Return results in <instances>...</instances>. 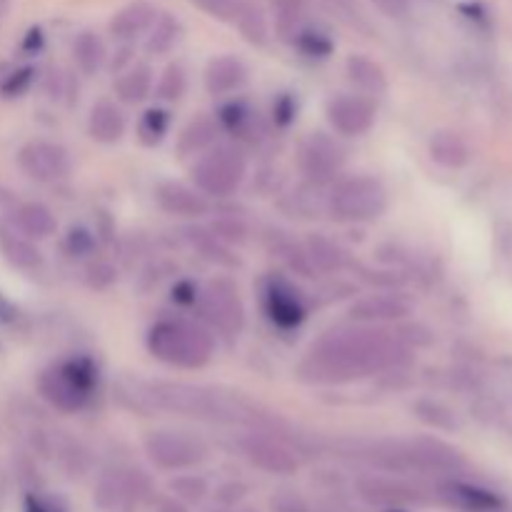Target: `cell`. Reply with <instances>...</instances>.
Masks as SVG:
<instances>
[{
    "instance_id": "1",
    "label": "cell",
    "mask_w": 512,
    "mask_h": 512,
    "mask_svg": "<svg viewBox=\"0 0 512 512\" xmlns=\"http://www.w3.org/2000/svg\"><path fill=\"white\" fill-rule=\"evenodd\" d=\"M403 360V343L388 330H335L313 345L300 365V378L310 383H350L395 368Z\"/></svg>"
},
{
    "instance_id": "2",
    "label": "cell",
    "mask_w": 512,
    "mask_h": 512,
    "mask_svg": "<svg viewBox=\"0 0 512 512\" xmlns=\"http://www.w3.org/2000/svg\"><path fill=\"white\" fill-rule=\"evenodd\" d=\"M368 458L375 465L393 473H438L453 475L465 468V458L443 440L420 438L408 443H380L373 445Z\"/></svg>"
},
{
    "instance_id": "3",
    "label": "cell",
    "mask_w": 512,
    "mask_h": 512,
    "mask_svg": "<svg viewBox=\"0 0 512 512\" xmlns=\"http://www.w3.org/2000/svg\"><path fill=\"white\" fill-rule=\"evenodd\" d=\"M148 350L155 360L173 368H203L213 358V338L188 320H160L148 333Z\"/></svg>"
},
{
    "instance_id": "4",
    "label": "cell",
    "mask_w": 512,
    "mask_h": 512,
    "mask_svg": "<svg viewBox=\"0 0 512 512\" xmlns=\"http://www.w3.org/2000/svg\"><path fill=\"white\" fill-rule=\"evenodd\" d=\"M155 408L168 413L185 415L195 420H213V423H238L243 420V408L238 400L225 398L210 388L185 383H153L148 385Z\"/></svg>"
},
{
    "instance_id": "5",
    "label": "cell",
    "mask_w": 512,
    "mask_h": 512,
    "mask_svg": "<svg viewBox=\"0 0 512 512\" xmlns=\"http://www.w3.org/2000/svg\"><path fill=\"white\" fill-rule=\"evenodd\" d=\"M98 385V368L88 358H70L55 368L45 370L38 380V390L60 413H78L88 405Z\"/></svg>"
},
{
    "instance_id": "6",
    "label": "cell",
    "mask_w": 512,
    "mask_h": 512,
    "mask_svg": "<svg viewBox=\"0 0 512 512\" xmlns=\"http://www.w3.org/2000/svg\"><path fill=\"white\" fill-rule=\"evenodd\" d=\"M388 208V193L383 183L370 175L348 178L330 195V213L343 223H365L375 220Z\"/></svg>"
},
{
    "instance_id": "7",
    "label": "cell",
    "mask_w": 512,
    "mask_h": 512,
    "mask_svg": "<svg viewBox=\"0 0 512 512\" xmlns=\"http://www.w3.org/2000/svg\"><path fill=\"white\" fill-rule=\"evenodd\" d=\"M150 478L138 468H113L98 478L93 500L105 512H130L150 500Z\"/></svg>"
},
{
    "instance_id": "8",
    "label": "cell",
    "mask_w": 512,
    "mask_h": 512,
    "mask_svg": "<svg viewBox=\"0 0 512 512\" xmlns=\"http://www.w3.org/2000/svg\"><path fill=\"white\" fill-rule=\"evenodd\" d=\"M245 178V160L238 150L220 148L200 155L198 163L193 165V183L203 195H215L225 198L240 188Z\"/></svg>"
},
{
    "instance_id": "9",
    "label": "cell",
    "mask_w": 512,
    "mask_h": 512,
    "mask_svg": "<svg viewBox=\"0 0 512 512\" xmlns=\"http://www.w3.org/2000/svg\"><path fill=\"white\" fill-rule=\"evenodd\" d=\"M145 453L160 470H188L205 460L208 450L200 440L173 430H155L145 438Z\"/></svg>"
},
{
    "instance_id": "10",
    "label": "cell",
    "mask_w": 512,
    "mask_h": 512,
    "mask_svg": "<svg viewBox=\"0 0 512 512\" xmlns=\"http://www.w3.org/2000/svg\"><path fill=\"white\" fill-rule=\"evenodd\" d=\"M200 313L223 333H240L245 323V310L238 298V290L230 280H215L200 298Z\"/></svg>"
},
{
    "instance_id": "11",
    "label": "cell",
    "mask_w": 512,
    "mask_h": 512,
    "mask_svg": "<svg viewBox=\"0 0 512 512\" xmlns=\"http://www.w3.org/2000/svg\"><path fill=\"white\" fill-rule=\"evenodd\" d=\"M18 165L28 178L50 183V180H60L70 173V155L63 145L33 140L20 148Z\"/></svg>"
},
{
    "instance_id": "12",
    "label": "cell",
    "mask_w": 512,
    "mask_h": 512,
    "mask_svg": "<svg viewBox=\"0 0 512 512\" xmlns=\"http://www.w3.org/2000/svg\"><path fill=\"white\" fill-rule=\"evenodd\" d=\"M328 120L345 138H360L375 125V103L368 95H335L328 100Z\"/></svg>"
},
{
    "instance_id": "13",
    "label": "cell",
    "mask_w": 512,
    "mask_h": 512,
    "mask_svg": "<svg viewBox=\"0 0 512 512\" xmlns=\"http://www.w3.org/2000/svg\"><path fill=\"white\" fill-rule=\"evenodd\" d=\"M240 450L248 458V463L263 473L280 475V478L298 473V458L280 440L268 438V435H245L240 440Z\"/></svg>"
},
{
    "instance_id": "14",
    "label": "cell",
    "mask_w": 512,
    "mask_h": 512,
    "mask_svg": "<svg viewBox=\"0 0 512 512\" xmlns=\"http://www.w3.org/2000/svg\"><path fill=\"white\" fill-rule=\"evenodd\" d=\"M355 490H358L360 500L385 510H400L405 508V505H415L425 500L420 490L388 478H363L358 480Z\"/></svg>"
},
{
    "instance_id": "15",
    "label": "cell",
    "mask_w": 512,
    "mask_h": 512,
    "mask_svg": "<svg viewBox=\"0 0 512 512\" xmlns=\"http://www.w3.org/2000/svg\"><path fill=\"white\" fill-rule=\"evenodd\" d=\"M265 310H268L270 320L283 330L298 328L308 315L298 290L290 288L285 280H270L268 290H265Z\"/></svg>"
},
{
    "instance_id": "16",
    "label": "cell",
    "mask_w": 512,
    "mask_h": 512,
    "mask_svg": "<svg viewBox=\"0 0 512 512\" xmlns=\"http://www.w3.org/2000/svg\"><path fill=\"white\" fill-rule=\"evenodd\" d=\"M155 200L165 213L180 215V218H200L210 208L198 188H188V185L180 183H160L155 190Z\"/></svg>"
},
{
    "instance_id": "17",
    "label": "cell",
    "mask_w": 512,
    "mask_h": 512,
    "mask_svg": "<svg viewBox=\"0 0 512 512\" xmlns=\"http://www.w3.org/2000/svg\"><path fill=\"white\" fill-rule=\"evenodd\" d=\"M300 165H303V170L310 178L328 180L343 165V155H340L338 145L333 140L323 138V135H315V138H310L305 143L303 153H300Z\"/></svg>"
},
{
    "instance_id": "18",
    "label": "cell",
    "mask_w": 512,
    "mask_h": 512,
    "mask_svg": "<svg viewBox=\"0 0 512 512\" xmlns=\"http://www.w3.org/2000/svg\"><path fill=\"white\" fill-rule=\"evenodd\" d=\"M440 495H443L450 505L468 512H498L503 508V498L495 495L493 490L478 488V485L473 483H460V480L443 483Z\"/></svg>"
},
{
    "instance_id": "19",
    "label": "cell",
    "mask_w": 512,
    "mask_h": 512,
    "mask_svg": "<svg viewBox=\"0 0 512 512\" xmlns=\"http://www.w3.org/2000/svg\"><path fill=\"white\" fill-rule=\"evenodd\" d=\"M248 80V70L233 55H220V58L210 60L208 70H205V88L210 95H230Z\"/></svg>"
},
{
    "instance_id": "20",
    "label": "cell",
    "mask_w": 512,
    "mask_h": 512,
    "mask_svg": "<svg viewBox=\"0 0 512 512\" xmlns=\"http://www.w3.org/2000/svg\"><path fill=\"white\" fill-rule=\"evenodd\" d=\"M410 315V305L398 295H370L350 308V318L363 323H383V320H403Z\"/></svg>"
},
{
    "instance_id": "21",
    "label": "cell",
    "mask_w": 512,
    "mask_h": 512,
    "mask_svg": "<svg viewBox=\"0 0 512 512\" xmlns=\"http://www.w3.org/2000/svg\"><path fill=\"white\" fill-rule=\"evenodd\" d=\"M90 138L98 143H118L125 133V115L113 100H100L93 105L88 118Z\"/></svg>"
},
{
    "instance_id": "22",
    "label": "cell",
    "mask_w": 512,
    "mask_h": 512,
    "mask_svg": "<svg viewBox=\"0 0 512 512\" xmlns=\"http://www.w3.org/2000/svg\"><path fill=\"white\" fill-rule=\"evenodd\" d=\"M155 23V8L145 0H135V3L125 5L113 20H110V33L118 40H130L148 30Z\"/></svg>"
},
{
    "instance_id": "23",
    "label": "cell",
    "mask_w": 512,
    "mask_h": 512,
    "mask_svg": "<svg viewBox=\"0 0 512 512\" xmlns=\"http://www.w3.org/2000/svg\"><path fill=\"white\" fill-rule=\"evenodd\" d=\"M345 73H348L350 83L358 90H363L365 95H378L388 90V75L373 58L350 55L348 63H345Z\"/></svg>"
},
{
    "instance_id": "24",
    "label": "cell",
    "mask_w": 512,
    "mask_h": 512,
    "mask_svg": "<svg viewBox=\"0 0 512 512\" xmlns=\"http://www.w3.org/2000/svg\"><path fill=\"white\" fill-rule=\"evenodd\" d=\"M15 225H18L20 233L30 240H45L55 233L58 223H55V215L50 213V208H45L43 203H23L15 210Z\"/></svg>"
},
{
    "instance_id": "25",
    "label": "cell",
    "mask_w": 512,
    "mask_h": 512,
    "mask_svg": "<svg viewBox=\"0 0 512 512\" xmlns=\"http://www.w3.org/2000/svg\"><path fill=\"white\" fill-rule=\"evenodd\" d=\"M430 158L435 163L445 165V168H463L470 160V148L458 133H450V130H440L430 140Z\"/></svg>"
},
{
    "instance_id": "26",
    "label": "cell",
    "mask_w": 512,
    "mask_h": 512,
    "mask_svg": "<svg viewBox=\"0 0 512 512\" xmlns=\"http://www.w3.org/2000/svg\"><path fill=\"white\" fill-rule=\"evenodd\" d=\"M218 118L220 123H223V128L228 130V133H233L235 138L255 140V133H258V118H255V113L248 108V103H243V100L223 105Z\"/></svg>"
},
{
    "instance_id": "27",
    "label": "cell",
    "mask_w": 512,
    "mask_h": 512,
    "mask_svg": "<svg viewBox=\"0 0 512 512\" xmlns=\"http://www.w3.org/2000/svg\"><path fill=\"white\" fill-rule=\"evenodd\" d=\"M0 250L8 258V263H13L20 270H33L43 263V255L30 243V238H20V235L13 233H0Z\"/></svg>"
},
{
    "instance_id": "28",
    "label": "cell",
    "mask_w": 512,
    "mask_h": 512,
    "mask_svg": "<svg viewBox=\"0 0 512 512\" xmlns=\"http://www.w3.org/2000/svg\"><path fill=\"white\" fill-rule=\"evenodd\" d=\"M150 88H153V73L148 65H133L128 73L115 80V93L125 103H140L143 98H148Z\"/></svg>"
},
{
    "instance_id": "29",
    "label": "cell",
    "mask_w": 512,
    "mask_h": 512,
    "mask_svg": "<svg viewBox=\"0 0 512 512\" xmlns=\"http://www.w3.org/2000/svg\"><path fill=\"white\" fill-rule=\"evenodd\" d=\"M73 58H75V65L80 68V73L85 75L98 73L100 65H103L105 60L103 40L98 38V33H93V30L80 33L73 43Z\"/></svg>"
},
{
    "instance_id": "30",
    "label": "cell",
    "mask_w": 512,
    "mask_h": 512,
    "mask_svg": "<svg viewBox=\"0 0 512 512\" xmlns=\"http://www.w3.org/2000/svg\"><path fill=\"white\" fill-rule=\"evenodd\" d=\"M305 253H308L313 268L323 270V273H333L340 270L345 263V253L338 248V243H333L325 235H310L308 243H305Z\"/></svg>"
},
{
    "instance_id": "31",
    "label": "cell",
    "mask_w": 512,
    "mask_h": 512,
    "mask_svg": "<svg viewBox=\"0 0 512 512\" xmlns=\"http://www.w3.org/2000/svg\"><path fill=\"white\" fill-rule=\"evenodd\" d=\"M215 140V123L208 118H198L180 133L178 138V153L180 158H190V155H200L208 150Z\"/></svg>"
},
{
    "instance_id": "32",
    "label": "cell",
    "mask_w": 512,
    "mask_h": 512,
    "mask_svg": "<svg viewBox=\"0 0 512 512\" xmlns=\"http://www.w3.org/2000/svg\"><path fill=\"white\" fill-rule=\"evenodd\" d=\"M115 398H118V403L123 408L135 410L140 415H148L153 410H158L153 403V395H150V388H143V385L133 383V380H120L115 385Z\"/></svg>"
},
{
    "instance_id": "33",
    "label": "cell",
    "mask_w": 512,
    "mask_h": 512,
    "mask_svg": "<svg viewBox=\"0 0 512 512\" xmlns=\"http://www.w3.org/2000/svg\"><path fill=\"white\" fill-rule=\"evenodd\" d=\"M170 128V113L163 108H150L145 110L143 118L138 123V138L140 143L153 148V145L163 143V138L168 135Z\"/></svg>"
},
{
    "instance_id": "34",
    "label": "cell",
    "mask_w": 512,
    "mask_h": 512,
    "mask_svg": "<svg viewBox=\"0 0 512 512\" xmlns=\"http://www.w3.org/2000/svg\"><path fill=\"white\" fill-rule=\"evenodd\" d=\"M233 20L238 23L240 33H243L250 43H265L268 28H265V20H263V15H260V10L250 8V5L235 3Z\"/></svg>"
},
{
    "instance_id": "35",
    "label": "cell",
    "mask_w": 512,
    "mask_h": 512,
    "mask_svg": "<svg viewBox=\"0 0 512 512\" xmlns=\"http://www.w3.org/2000/svg\"><path fill=\"white\" fill-rule=\"evenodd\" d=\"M275 5V20H278V30L283 38H290L300 30V20L305 15V0H273Z\"/></svg>"
},
{
    "instance_id": "36",
    "label": "cell",
    "mask_w": 512,
    "mask_h": 512,
    "mask_svg": "<svg viewBox=\"0 0 512 512\" xmlns=\"http://www.w3.org/2000/svg\"><path fill=\"white\" fill-rule=\"evenodd\" d=\"M170 495H175L185 505H200L208 495V483L200 475H178L170 480Z\"/></svg>"
},
{
    "instance_id": "37",
    "label": "cell",
    "mask_w": 512,
    "mask_h": 512,
    "mask_svg": "<svg viewBox=\"0 0 512 512\" xmlns=\"http://www.w3.org/2000/svg\"><path fill=\"white\" fill-rule=\"evenodd\" d=\"M58 458H60V465H63V470L70 475V478H83V475L88 473L90 458L88 453H85L83 445L75 443V440H65V443L60 445Z\"/></svg>"
},
{
    "instance_id": "38",
    "label": "cell",
    "mask_w": 512,
    "mask_h": 512,
    "mask_svg": "<svg viewBox=\"0 0 512 512\" xmlns=\"http://www.w3.org/2000/svg\"><path fill=\"white\" fill-rule=\"evenodd\" d=\"M178 33H180L178 20L160 18L158 23H155L153 35H150V38H148V45H145V48H148L150 55L168 53V50L173 48L175 43H178Z\"/></svg>"
},
{
    "instance_id": "39",
    "label": "cell",
    "mask_w": 512,
    "mask_h": 512,
    "mask_svg": "<svg viewBox=\"0 0 512 512\" xmlns=\"http://www.w3.org/2000/svg\"><path fill=\"white\" fill-rule=\"evenodd\" d=\"M295 43H298V48L303 50L305 55H310V58H328V55L333 53V40L313 28L298 30V33H295Z\"/></svg>"
},
{
    "instance_id": "40",
    "label": "cell",
    "mask_w": 512,
    "mask_h": 512,
    "mask_svg": "<svg viewBox=\"0 0 512 512\" xmlns=\"http://www.w3.org/2000/svg\"><path fill=\"white\" fill-rule=\"evenodd\" d=\"M188 88V78H185L183 65H168V70L163 73L158 83V95L163 100H178L185 95Z\"/></svg>"
},
{
    "instance_id": "41",
    "label": "cell",
    "mask_w": 512,
    "mask_h": 512,
    "mask_svg": "<svg viewBox=\"0 0 512 512\" xmlns=\"http://www.w3.org/2000/svg\"><path fill=\"white\" fill-rule=\"evenodd\" d=\"M418 410V418L425 420L428 425H435V428H443V430H453L455 428V420L443 405L438 403H418L415 405Z\"/></svg>"
},
{
    "instance_id": "42",
    "label": "cell",
    "mask_w": 512,
    "mask_h": 512,
    "mask_svg": "<svg viewBox=\"0 0 512 512\" xmlns=\"http://www.w3.org/2000/svg\"><path fill=\"white\" fill-rule=\"evenodd\" d=\"M270 505H273V512H313L308 500L300 493H293V490H280V493H275Z\"/></svg>"
},
{
    "instance_id": "43",
    "label": "cell",
    "mask_w": 512,
    "mask_h": 512,
    "mask_svg": "<svg viewBox=\"0 0 512 512\" xmlns=\"http://www.w3.org/2000/svg\"><path fill=\"white\" fill-rule=\"evenodd\" d=\"M95 248V238L85 228H73L65 238V250L75 258H83V255H90Z\"/></svg>"
},
{
    "instance_id": "44",
    "label": "cell",
    "mask_w": 512,
    "mask_h": 512,
    "mask_svg": "<svg viewBox=\"0 0 512 512\" xmlns=\"http://www.w3.org/2000/svg\"><path fill=\"white\" fill-rule=\"evenodd\" d=\"M25 512H68L65 503L55 495H40L33 493L25 500Z\"/></svg>"
},
{
    "instance_id": "45",
    "label": "cell",
    "mask_w": 512,
    "mask_h": 512,
    "mask_svg": "<svg viewBox=\"0 0 512 512\" xmlns=\"http://www.w3.org/2000/svg\"><path fill=\"white\" fill-rule=\"evenodd\" d=\"M248 495V488L243 483H223L218 490H215V500L223 508H233V505H240Z\"/></svg>"
},
{
    "instance_id": "46",
    "label": "cell",
    "mask_w": 512,
    "mask_h": 512,
    "mask_svg": "<svg viewBox=\"0 0 512 512\" xmlns=\"http://www.w3.org/2000/svg\"><path fill=\"white\" fill-rule=\"evenodd\" d=\"M30 80H33V70H30V68L13 70V73H10L8 78H5L3 88H0V90H3L5 95H10V98H13V95H20L25 88H28Z\"/></svg>"
},
{
    "instance_id": "47",
    "label": "cell",
    "mask_w": 512,
    "mask_h": 512,
    "mask_svg": "<svg viewBox=\"0 0 512 512\" xmlns=\"http://www.w3.org/2000/svg\"><path fill=\"white\" fill-rule=\"evenodd\" d=\"M113 280H115V270L110 268L108 263H95V265H90V268H88V285H90V288L103 290V288H108Z\"/></svg>"
},
{
    "instance_id": "48",
    "label": "cell",
    "mask_w": 512,
    "mask_h": 512,
    "mask_svg": "<svg viewBox=\"0 0 512 512\" xmlns=\"http://www.w3.org/2000/svg\"><path fill=\"white\" fill-rule=\"evenodd\" d=\"M273 118L278 125H290L295 118V103L290 95H280L273 103Z\"/></svg>"
},
{
    "instance_id": "49",
    "label": "cell",
    "mask_w": 512,
    "mask_h": 512,
    "mask_svg": "<svg viewBox=\"0 0 512 512\" xmlns=\"http://www.w3.org/2000/svg\"><path fill=\"white\" fill-rule=\"evenodd\" d=\"M150 512H188V505L180 503L175 495H158L150 500Z\"/></svg>"
},
{
    "instance_id": "50",
    "label": "cell",
    "mask_w": 512,
    "mask_h": 512,
    "mask_svg": "<svg viewBox=\"0 0 512 512\" xmlns=\"http://www.w3.org/2000/svg\"><path fill=\"white\" fill-rule=\"evenodd\" d=\"M378 3V8L383 10V13L388 15H403L405 8H408V0H375Z\"/></svg>"
},
{
    "instance_id": "51",
    "label": "cell",
    "mask_w": 512,
    "mask_h": 512,
    "mask_svg": "<svg viewBox=\"0 0 512 512\" xmlns=\"http://www.w3.org/2000/svg\"><path fill=\"white\" fill-rule=\"evenodd\" d=\"M200 512H230V508H223V505H213V508H203Z\"/></svg>"
},
{
    "instance_id": "52",
    "label": "cell",
    "mask_w": 512,
    "mask_h": 512,
    "mask_svg": "<svg viewBox=\"0 0 512 512\" xmlns=\"http://www.w3.org/2000/svg\"><path fill=\"white\" fill-rule=\"evenodd\" d=\"M5 10H8V0H0V18L5 15Z\"/></svg>"
},
{
    "instance_id": "53",
    "label": "cell",
    "mask_w": 512,
    "mask_h": 512,
    "mask_svg": "<svg viewBox=\"0 0 512 512\" xmlns=\"http://www.w3.org/2000/svg\"><path fill=\"white\" fill-rule=\"evenodd\" d=\"M243 512H258V510H253V508H248V510H243Z\"/></svg>"
}]
</instances>
